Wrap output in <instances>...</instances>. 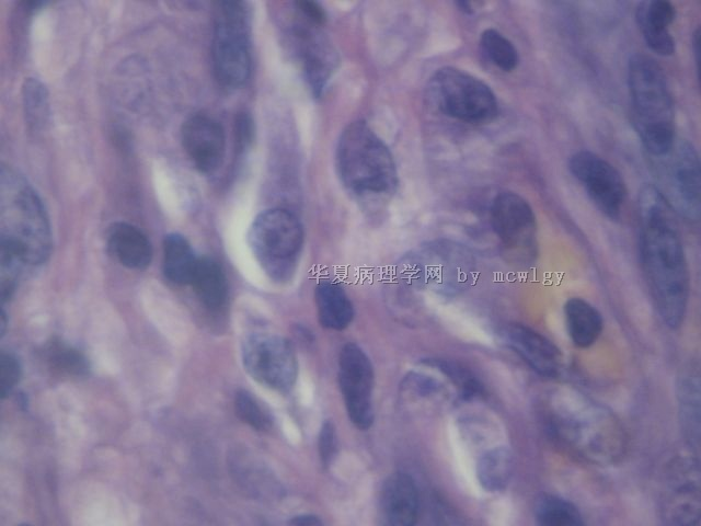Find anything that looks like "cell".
Wrapping results in <instances>:
<instances>
[{
  "label": "cell",
  "mask_w": 701,
  "mask_h": 526,
  "mask_svg": "<svg viewBox=\"0 0 701 526\" xmlns=\"http://www.w3.org/2000/svg\"><path fill=\"white\" fill-rule=\"evenodd\" d=\"M641 260L654 305L663 322L679 328L686 317L690 275L676 211L652 184L637 201Z\"/></svg>",
  "instance_id": "obj_1"
},
{
  "label": "cell",
  "mask_w": 701,
  "mask_h": 526,
  "mask_svg": "<svg viewBox=\"0 0 701 526\" xmlns=\"http://www.w3.org/2000/svg\"><path fill=\"white\" fill-rule=\"evenodd\" d=\"M50 249V227L42 201L22 174L2 165L0 259L34 266L46 262Z\"/></svg>",
  "instance_id": "obj_2"
},
{
  "label": "cell",
  "mask_w": 701,
  "mask_h": 526,
  "mask_svg": "<svg viewBox=\"0 0 701 526\" xmlns=\"http://www.w3.org/2000/svg\"><path fill=\"white\" fill-rule=\"evenodd\" d=\"M628 85L636 134L651 156L665 155L676 137L674 100L663 68L651 56L634 54L628 62Z\"/></svg>",
  "instance_id": "obj_3"
},
{
  "label": "cell",
  "mask_w": 701,
  "mask_h": 526,
  "mask_svg": "<svg viewBox=\"0 0 701 526\" xmlns=\"http://www.w3.org/2000/svg\"><path fill=\"white\" fill-rule=\"evenodd\" d=\"M335 165L344 187L359 198L389 197L397 190L393 156L365 121H354L342 130Z\"/></svg>",
  "instance_id": "obj_4"
},
{
  "label": "cell",
  "mask_w": 701,
  "mask_h": 526,
  "mask_svg": "<svg viewBox=\"0 0 701 526\" xmlns=\"http://www.w3.org/2000/svg\"><path fill=\"white\" fill-rule=\"evenodd\" d=\"M550 431L578 456L611 464L623 455L622 427L604 407L578 398L558 403L550 414Z\"/></svg>",
  "instance_id": "obj_5"
},
{
  "label": "cell",
  "mask_w": 701,
  "mask_h": 526,
  "mask_svg": "<svg viewBox=\"0 0 701 526\" xmlns=\"http://www.w3.org/2000/svg\"><path fill=\"white\" fill-rule=\"evenodd\" d=\"M250 12L242 1H219L215 8L212 65L227 88L242 87L251 72Z\"/></svg>",
  "instance_id": "obj_6"
},
{
  "label": "cell",
  "mask_w": 701,
  "mask_h": 526,
  "mask_svg": "<svg viewBox=\"0 0 701 526\" xmlns=\"http://www.w3.org/2000/svg\"><path fill=\"white\" fill-rule=\"evenodd\" d=\"M249 244L257 261L276 278H286L303 245V228L289 210L271 208L258 214L249 230Z\"/></svg>",
  "instance_id": "obj_7"
},
{
  "label": "cell",
  "mask_w": 701,
  "mask_h": 526,
  "mask_svg": "<svg viewBox=\"0 0 701 526\" xmlns=\"http://www.w3.org/2000/svg\"><path fill=\"white\" fill-rule=\"evenodd\" d=\"M430 91L437 107L447 116L469 124L492 122L498 114L493 90L462 69L445 66L430 78Z\"/></svg>",
  "instance_id": "obj_8"
},
{
  "label": "cell",
  "mask_w": 701,
  "mask_h": 526,
  "mask_svg": "<svg viewBox=\"0 0 701 526\" xmlns=\"http://www.w3.org/2000/svg\"><path fill=\"white\" fill-rule=\"evenodd\" d=\"M660 159L658 188L676 214L689 221H697L701 210V171L699 156L687 140L675 141Z\"/></svg>",
  "instance_id": "obj_9"
},
{
  "label": "cell",
  "mask_w": 701,
  "mask_h": 526,
  "mask_svg": "<svg viewBox=\"0 0 701 526\" xmlns=\"http://www.w3.org/2000/svg\"><path fill=\"white\" fill-rule=\"evenodd\" d=\"M405 266L417 281L433 282L440 289L451 291L468 283L474 272L475 261L463 244L438 239L424 243L410 253L405 259Z\"/></svg>",
  "instance_id": "obj_10"
},
{
  "label": "cell",
  "mask_w": 701,
  "mask_h": 526,
  "mask_svg": "<svg viewBox=\"0 0 701 526\" xmlns=\"http://www.w3.org/2000/svg\"><path fill=\"white\" fill-rule=\"evenodd\" d=\"M242 363L257 382L279 392H288L295 385L298 363L291 343L271 333H255L242 345Z\"/></svg>",
  "instance_id": "obj_11"
},
{
  "label": "cell",
  "mask_w": 701,
  "mask_h": 526,
  "mask_svg": "<svg viewBox=\"0 0 701 526\" xmlns=\"http://www.w3.org/2000/svg\"><path fill=\"white\" fill-rule=\"evenodd\" d=\"M699 462L691 456L674 458L664 473L658 511L666 525L690 526L701 515Z\"/></svg>",
  "instance_id": "obj_12"
},
{
  "label": "cell",
  "mask_w": 701,
  "mask_h": 526,
  "mask_svg": "<svg viewBox=\"0 0 701 526\" xmlns=\"http://www.w3.org/2000/svg\"><path fill=\"white\" fill-rule=\"evenodd\" d=\"M491 224L505 252L518 262H530L538 249L537 220L529 203L515 192H501L491 206Z\"/></svg>",
  "instance_id": "obj_13"
},
{
  "label": "cell",
  "mask_w": 701,
  "mask_h": 526,
  "mask_svg": "<svg viewBox=\"0 0 701 526\" xmlns=\"http://www.w3.org/2000/svg\"><path fill=\"white\" fill-rule=\"evenodd\" d=\"M374 367L365 351L355 343L345 344L338 356V385L348 418L361 431L374 423Z\"/></svg>",
  "instance_id": "obj_14"
},
{
  "label": "cell",
  "mask_w": 701,
  "mask_h": 526,
  "mask_svg": "<svg viewBox=\"0 0 701 526\" xmlns=\"http://www.w3.org/2000/svg\"><path fill=\"white\" fill-rule=\"evenodd\" d=\"M568 169L604 215L612 220L620 217L627 186L610 162L589 150H581L571 156Z\"/></svg>",
  "instance_id": "obj_15"
},
{
  "label": "cell",
  "mask_w": 701,
  "mask_h": 526,
  "mask_svg": "<svg viewBox=\"0 0 701 526\" xmlns=\"http://www.w3.org/2000/svg\"><path fill=\"white\" fill-rule=\"evenodd\" d=\"M183 148L195 168L203 173L216 171L222 163L226 149L221 124L206 114H194L182 125Z\"/></svg>",
  "instance_id": "obj_16"
},
{
  "label": "cell",
  "mask_w": 701,
  "mask_h": 526,
  "mask_svg": "<svg viewBox=\"0 0 701 526\" xmlns=\"http://www.w3.org/2000/svg\"><path fill=\"white\" fill-rule=\"evenodd\" d=\"M302 20L294 26L291 35L298 47L306 80L318 96L334 71L337 58L331 44L319 31L320 26Z\"/></svg>",
  "instance_id": "obj_17"
},
{
  "label": "cell",
  "mask_w": 701,
  "mask_h": 526,
  "mask_svg": "<svg viewBox=\"0 0 701 526\" xmlns=\"http://www.w3.org/2000/svg\"><path fill=\"white\" fill-rule=\"evenodd\" d=\"M504 340L540 376L551 378L559 374L561 352L543 334L525 324L513 323L504 330Z\"/></svg>",
  "instance_id": "obj_18"
},
{
  "label": "cell",
  "mask_w": 701,
  "mask_h": 526,
  "mask_svg": "<svg viewBox=\"0 0 701 526\" xmlns=\"http://www.w3.org/2000/svg\"><path fill=\"white\" fill-rule=\"evenodd\" d=\"M379 506L388 525L416 524L420 515V493L413 478L402 471L387 477L381 487Z\"/></svg>",
  "instance_id": "obj_19"
},
{
  "label": "cell",
  "mask_w": 701,
  "mask_h": 526,
  "mask_svg": "<svg viewBox=\"0 0 701 526\" xmlns=\"http://www.w3.org/2000/svg\"><path fill=\"white\" fill-rule=\"evenodd\" d=\"M676 18V8L666 0H648L637 4L635 20L647 46L659 56L675 53V39L668 27Z\"/></svg>",
  "instance_id": "obj_20"
},
{
  "label": "cell",
  "mask_w": 701,
  "mask_h": 526,
  "mask_svg": "<svg viewBox=\"0 0 701 526\" xmlns=\"http://www.w3.org/2000/svg\"><path fill=\"white\" fill-rule=\"evenodd\" d=\"M700 373L699 366L690 364L677 380L679 419L686 443L696 450L700 444Z\"/></svg>",
  "instance_id": "obj_21"
},
{
  "label": "cell",
  "mask_w": 701,
  "mask_h": 526,
  "mask_svg": "<svg viewBox=\"0 0 701 526\" xmlns=\"http://www.w3.org/2000/svg\"><path fill=\"white\" fill-rule=\"evenodd\" d=\"M107 243L115 258L129 268L141 270L151 262L150 241L141 230L130 224H114L110 228Z\"/></svg>",
  "instance_id": "obj_22"
},
{
  "label": "cell",
  "mask_w": 701,
  "mask_h": 526,
  "mask_svg": "<svg viewBox=\"0 0 701 526\" xmlns=\"http://www.w3.org/2000/svg\"><path fill=\"white\" fill-rule=\"evenodd\" d=\"M315 305L320 324L330 330L346 329L354 319V307L344 288L323 279L315 287Z\"/></svg>",
  "instance_id": "obj_23"
},
{
  "label": "cell",
  "mask_w": 701,
  "mask_h": 526,
  "mask_svg": "<svg viewBox=\"0 0 701 526\" xmlns=\"http://www.w3.org/2000/svg\"><path fill=\"white\" fill-rule=\"evenodd\" d=\"M564 315L568 335L575 346L586 348L598 340L604 320L591 304L579 297L570 298L564 305Z\"/></svg>",
  "instance_id": "obj_24"
},
{
  "label": "cell",
  "mask_w": 701,
  "mask_h": 526,
  "mask_svg": "<svg viewBox=\"0 0 701 526\" xmlns=\"http://www.w3.org/2000/svg\"><path fill=\"white\" fill-rule=\"evenodd\" d=\"M515 470V458L506 446H496L481 455L475 472L480 485L487 492L507 488Z\"/></svg>",
  "instance_id": "obj_25"
},
{
  "label": "cell",
  "mask_w": 701,
  "mask_h": 526,
  "mask_svg": "<svg viewBox=\"0 0 701 526\" xmlns=\"http://www.w3.org/2000/svg\"><path fill=\"white\" fill-rule=\"evenodd\" d=\"M199 300L210 309L220 308L228 294L221 266L209 258H198L189 283Z\"/></svg>",
  "instance_id": "obj_26"
},
{
  "label": "cell",
  "mask_w": 701,
  "mask_h": 526,
  "mask_svg": "<svg viewBox=\"0 0 701 526\" xmlns=\"http://www.w3.org/2000/svg\"><path fill=\"white\" fill-rule=\"evenodd\" d=\"M197 259L188 241L180 233H169L163 241V273L179 285L189 284Z\"/></svg>",
  "instance_id": "obj_27"
},
{
  "label": "cell",
  "mask_w": 701,
  "mask_h": 526,
  "mask_svg": "<svg viewBox=\"0 0 701 526\" xmlns=\"http://www.w3.org/2000/svg\"><path fill=\"white\" fill-rule=\"evenodd\" d=\"M535 517L541 526H579L584 524L578 508L559 495L543 493L536 500Z\"/></svg>",
  "instance_id": "obj_28"
},
{
  "label": "cell",
  "mask_w": 701,
  "mask_h": 526,
  "mask_svg": "<svg viewBox=\"0 0 701 526\" xmlns=\"http://www.w3.org/2000/svg\"><path fill=\"white\" fill-rule=\"evenodd\" d=\"M480 46L484 55L498 69L510 72L519 64V54L514 44L495 28H486L480 35Z\"/></svg>",
  "instance_id": "obj_29"
},
{
  "label": "cell",
  "mask_w": 701,
  "mask_h": 526,
  "mask_svg": "<svg viewBox=\"0 0 701 526\" xmlns=\"http://www.w3.org/2000/svg\"><path fill=\"white\" fill-rule=\"evenodd\" d=\"M426 363L444 374L458 388L462 398H474L483 392L480 381L462 365L438 358L427 359Z\"/></svg>",
  "instance_id": "obj_30"
},
{
  "label": "cell",
  "mask_w": 701,
  "mask_h": 526,
  "mask_svg": "<svg viewBox=\"0 0 701 526\" xmlns=\"http://www.w3.org/2000/svg\"><path fill=\"white\" fill-rule=\"evenodd\" d=\"M47 361L56 369L70 374L83 375L88 365L80 352L61 342H51L45 350Z\"/></svg>",
  "instance_id": "obj_31"
},
{
  "label": "cell",
  "mask_w": 701,
  "mask_h": 526,
  "mask_svg": "<svg viewBox=\"0 0 701 526\" xmlns=\"http://www.w3.org/2000/svg\"><path fill=\"white\" fill-rule=\"evenodd\" d=\"M234 409L240 420L256 431H268L273 425L269 413L245 390L237 392Z\"/></svg>",
  "instance_id": "obj_32"
},
{
  "label": "cell",
  "mask_w": 701,
  "mask_h": 526,
  "mask_svg": "<svg viewBox=\"0 0 701 526\" xmlns=\"http://www.w3.org/2000/svg\"><path fill=\"white\" fill-rule=\"evenodd\" d=\"M24 107L28 123L39 125L46 122L47 112V94L41 82L34 79L25 81L23 88Z\"/></svg>",
  "instance_id": "obj_33"
},
{
  "label": "cell",
  "mask_w": 701,
  "mask_h": 526,
  "mask_svg": "<svg viewBox=\"0 0 701 526\" xmlns=\"http://www.w3.org/2000/svg\"><path fill=\"white\" fill-rule=\"evenodd\" d=\"M21 377V366L15 356L1 352L0 355V386L1 397L9 396Z\"/></svg>",
  "instance_id": "obj_34"
},
{
  "label": "cell",
  "mask_w": 701,
  "mask_h": 526,
  "mask_svg": "<svg viewBox=\"0 0 701 526\" xmlns=\"http://www.w3.org/2000/svg\"><path fill=\"white\" fill-rule=\"evenodd\" d=\"M318 450L323 466H329L337 453L336 428L331 420H325L320 428Z\"/></svg>",
  "instance_id": "obj_35"
},
{
  "label": "cell",
  "mask_w": 701,
  "mask_h": 526,
  "mask_svg": "<svg viewBox=\"0 0 701 526\" xmlns=\"http://www.w3.org/2000/svg\"><path fill=\"white\" fill-rule=\"evenodd\" d=\"M234 130L238 149H245L251 144L254 136V123L249 113L241 112L237 115Z\"/></svg>",
  "instance_id": "obj_36"
},
{
  "label": "cell",
  "mask_w": 701,
  "mask_h": 526,
  "mask_svg": "<svg viewBox=\"0 0 701 526\" xmlns=\"http://www.w3.org/2000/svg\"><path fill=\"white\" fill-rule=\"evenodd\" d=\"M405 388L425 397L437 392L440 384L432 377L413 373L405 378Z\"/></svg>",
  "instance_id": "obj_37"
},
{
  "label": "cell",
  "mask_w": 701,
  "mask_h": 526,
  "mask_svg": "<svg viewBox=\"0 0 701 526\" xmlns=\"http://www.w3.org/2000/svg\"><path fill=\"white\" fill-rule=\"evenodd\" d=\"M299 14L310 23L317 26H323L326 22V13L324 9L315 1L299 0L295 2Z\"/></svg>",
  "instance_id": "obj_38"
},
{
  "label": "cell",
  "mask_w": 701,
  "mask_h": 526,
  "mask_svg": "<svg viewBox=\"0 0 701 526\" xmlns=\"http://www.w3.org/2000/svg\"><path fill=\"white\" fill-rule=\"evenodd\" d=\"M290 525L296 526H320L323 524L321 518L313 514H300L291 517Z\"/></svg>",
  "instance_id": "obj_39"
},
{
  "label": "cell",
  "mask_w": 701,
  "mask_h": 526,
  "mask_svg": "<svg viewBox=\"0 0 701 526\" xmlns=\"http://www.w3.org/2000/svg\"><path fill=\"white\" fill-rule=\"evenodd\" d=\"M456 7L458 8L459 11H461L464 14H473L474 13V9L472 7V3L469 1H456L455 2Z\"/></svg>",
  "instance_id": "obj_40"
}]
</instances>
